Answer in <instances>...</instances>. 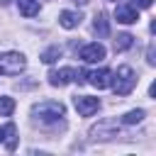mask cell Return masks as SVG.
<instances>
[{"label":"cell","mask_w":156,"mask_h":156,"mask_svg":"<svg viewBox=\"0 0 156 156\" xmlns=\"http://www.w3.org/2000/svg\"><path fill=\"white\" fill-rule=\"evenodd\" d=\"M76 2H83V5H85V2H90V0H76Z\"/></svg>","instance_id":"20"},{"label":"cell","mask_w":156,"mask_h":156,"mask_svg":"<svg viewBox=\"0 0 156 156\" xmlns=\"http://www.w3.org/2000/svg\"><path fill=\"white\" fill-rule=\"evenodd\" d=\"M73 105H76V110L83 117H90V115H95L100 110V100L98 98H90V95H76L73 98Z\"/></svg>","instance_id":"5"},{"label":"cell","mask_w":156,"mask_h":156,"mask_svg":"<svg viewBox=\"0 0 156 156\" xmlns=\"http://www.w3.org/2000/svg\"><path fill=\"white\" fill-rule=\"evenodd\" d=\"M12 112H15V100L7 98V95H2L0 98V117H10Z\"/></svg>","instance_id":"16"},{"label":"cell","mask_w":156,"mask_h":156,"mask_svg":"<svg viewBox=\"0 0 156 156\" xmlns=\"http://www.w3.org/2000/svg\"><path fill=\"white\" fill-rule=\"evenodd\" d=\"M93 29H95L98 37H107V34H110V22H107V15H105V12H98V15H95Z\"/></svg>","instance_id":"11"},{"label":"cell","mask_w":156,"mask_h":156,"mask_svg":"<svg viewBox=\"0 0 156 156\" xmlns=\"http://www.w3.org/2000/svg\"><path fill=\"white\" fill-rule=\"evenodd\" d=\"M85 76L90 78V85H95L98 90L110 88V83H112V71L110 68H100V71H93V73H85Z\"/></svg>","instance_id":"7"},{"label":"cell","mask_w":156,"mask_h":156,"mask_svg":"<svg viewBox=\"0 0 156 156\" xmlns=\"http://www.w3.org/2000/svg\"><path fill=\"white\" fill-rule=\"evenodd\" d=\"M132 44H134V37H132V34H127V32H124V34H117V39H115V51H117V54H119V51H127Z\"/></svg>","instance_id":"14"},{"label":"cell","mask_w":156,"mask_h":156,"mask_svg":"<svg viewBox=\"0 0 156 156\" xmlns=\"http://www.w3.org/2000/svg\"><path fill=\"white\" fill-rule=\"evenodd\" d=\"M10 2H12V0H0V5H10Z\"/></svg>","instance_id":"19"},{"label":"cell","mask_w":156,"mask_h":156,"mask_svg":"<svg viewBox=\"0 0 156 156\" xmlns=\"http://www.w3.org/2000/svg\"><path fill=\"white\" fill-rule=\"evenodd\" d=\"M71 80H78L83 83L85 80V71H76V68H58V71H51L49 73V83L51 85H68Z\"/></svg>","instance_id":"4"},{"label":"cell","mask_w":156,"mask_h":156,"mask_svg":"<svg viewBox=\"0 0 156 156\" xmlns=\"http://www.w3.org/2000/svg\"><path fill=\"white\" fill-rule=\"evenodd\" d=\"M56 58H61V49L58 46H49L46 51H41V61L44 63H54Z\"/></svg>","instance_id":"17"},{"label":"cell","mask_w":156,"mask_h":156,"mask_svg":"<svg viewBox=\"0 0 156 156\" xmlns=\"http://www.w3.org/2000/svg\"><path fill=\"white\" fill-rule=\"evenodd\" d=\"M27 61L17 51H2L0 54V76H20L24 71Z\"/></svg>","instance_id":"3"},{"label":"cell","mask_w":156,"mask_h":156,"mask_svg":"<svg viewBox=\"0 0 156 156\" xmlns=\"http://www.w3.org/2000/svg\"><path fill=\"white\" fill-rule=\"evenodd\" d=\"M80 58H83L85 63H98V61H102V58H105V46H102V44H98V41L85 44V46L80 49Z\"/></svg>","instance_id":"6"},{"label":"cell","mask_w":156,"mask_h":156,"mask_svg":"<svg viewBox=\"0 0 156 156\" xmlns=\"http://www.w3.org/2000/svg\"><path fill=\"white\" fill-rule=\"evenodd\" d=\"M115 17H117V22H122V24H134V22L139 20V12H136V7H132V5L127 2V5H117Z\"/></svg>","instance_id":"8"},{"label":"cell","mask_w":156,"mask_h":156,"mask_svg":"<svg viewBox=\"0 0 156 156\" xmlns=\"http://www.w3.org/2000/svg\"><path fill=\"white\" fill-rule=\"evenodd\" d=\"M129 5L136 7V10H149L154 5V0H129Z\"/></svg>","instance_id":"18"},{"label":"cell","mask_w":156,"mask_h":156,"mask_svg":"<svg viewBox=\"0 0 156 156\" xmlns=\"http://www.w3.org/2000/svg\"><path fill=\"white\" fill-rule=\"evenodd\" d=\"M80 12H73V10H63L61 15H58V24L61 27H66V29H73V27H78L80 24Z\"/></svg>","instance_id":"10"},{"label":"cell","mask_w":156,"mask_h":156,"mask_svg":"<svg viewBox=\"0 0 156 156\" xmlns=\"http://www.w3.org/2000/svg\"><path fill=\"white\" fill-rule=\"evenodd\" d=\"M0 139H2V127H0Z\"/></svg>","instance_id":"21"},{"label":"cell","mask_w":156,"mask_h":156,"mask_svg":"<svg viewBox=\"0 0 156 156\" xmlns=\"http://www.w3.org/2000/svg\"><path fill=\"white\" fill-rule=\"evenodd\" d=\"M144 110H129L124 117H122V124H139L141 119H144Z\"/></svg>","instance_id":"15"},{"label":"cell","mask_w":156,"mask_h":156,"mask_svg":"<svg viewBox=\"0 0 156 156\" xmlns=\"http://www.w3.org/2000/svg\"><path fill=\"white\" fill-rule=\"evenodd\" d=\"M110 85H112L115 95H129L134 90V85H136V76H134V71L129 66H119Z\"/></svg>","instance_id":"2"},{"label":"cell","mask_w":156,"mask_h":156,"mask_svg":"<svg viewBox=\"0 0 156 156\" xmlns=\"http://www.w3.org/2000/svg\"><path fill=\"white\" fill-rule=\"evenodd\" d=\"M32 115H34V119L49 124V122H58L66 115V107L61 102H56V100H44V102H39V105L32 107Z\"/></svg>","instance_id":"1"},{"label":"cell","mask_w":156,"mask_h":156,"mask_svg":"<svg viewBox=\"0 0 156 156\" xmlns=\"http://www.w3.org/2000/svg\"><path fill=\"white\" fill-rule=\"evenodd\" d=\"M17 5H20V12L24 17H34L39 12V0H17Z\"/></svg>","instance_id":"13"},{"label":"cell","mask_w":156,"mask_h":156,"mask_svg":"<svg viewBox=\"0 0 156 156\" xmlns=\"http://www.w3.org/2000/svg\"><path fill=\"white\" fill-rule=\"evenodd\" d=\"M15 134H17V127H15L12 122L2 127V139H5V146H7L10 151H12L15 146H17V139H15Z\"/></svg>","instance_id":"12"},{"label":"cell","mask_w":156,"mask_h":156,"mask_svg":"<svg viewBox=\"0 0 156 156\" xmlns=\"http://www.w3.org/2000/svg\"><path fill=\"white\" fill-rule=\"evenodd\" d=\"M117 124L112 122V119H105V122H100L98 127H93L90 129V134L95 136V139H110V136H117Z\"/></svg>","instance_id":"9"}]
</instances>
